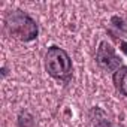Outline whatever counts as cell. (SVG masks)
<instances>
[{
  "mask_svg": "<svg viewBox=\"0 0 127 127\" xmlns=\"http://www.w3.org/2000/svg\"><path fill=\"white\" fill-rule=\"evenodd\" d=\"M120 46H121V51L127 55V42L126 40H120Z\"/></svg>",
  "mask_w": 127,
  "mask_h": 127,
  "instance_id": "7",
  "label": "cell"
},
{
  "mask_svg": "<svg viewBox=\"0 0 127 127\" xmlns=\"http://www.w3.org/2000/svg\"><path fill=\"white\" fill-rule=\"evenodd\" d=\"M94 127H123V126H120V124H117L111 120H99L94 124Z\"/></svg>",
  "mask_w": 127,
  "mask_h": 127,
  "instance_id": "6",
  "label": "cell"
},
{
  "mask_svg": "<svg viewBox=\"0 0 127 127\" xmlns=\"http://www.w3.org/2000/svg\"><path fill=\"white\" fill-rule=\"evenodd\" d=\"M3 24H5L6 33L15 40L32 42L37 39V34H39L37 23L27 12L21 9L9 11L3 18Z\"/></svg>",
  "mask_w": 127,
  "mask_h": 127,
  "instance_id": "1",
  "label": "cell"
},
{
  "mask_svg": "<svg viewBox=\"0 0 127 127\" xmlns=\"http://www.w3.org/2000/svg\"><path fill=\"white\" fill-rule=\"evenodd\" d=\"M45 70L55 81L67 84L73 75L72 58L66 49L51 45L45 52Z\"/></svg>",
  "mask_w": 127,
  "mask_h": 127,
  "instance_id": "2",
  "label": "cell"
},
{
  "mask_svg": "<svg viewBox=\"0 0 127 127\" xmlns=\"http://www.w3.org/2000/svg\"><path fill=\"white\" fill-rule=\"evenodd\" d=\"M112 82L115 90L124 97H127V66H121L112 73Z\"/></svg>",
  "mask_w": 127,
  "mask_h": 127,
  "instance_id": "4",
  "label": "cell"
},
{
  "mask_svg": "<svg viewBox=\"0 0 127 127\" xmlns=\"http://www.w3.org/2000/svg\"><path fill=\"white\" fill-rule=\"evenodd\" d=\"M18 126L20 127H32L33 126V117L29 112H26V120H24V117L20 114L18 115Z\"/></svg>",
  "mask_w": 127,
  "mask_h": 127,
  "instance_id": "5",
  "label": "cell"
},
{
  "mask_svg": "<svg viewBox=\"0 0 127 127\" xmlns=\"http://www.w3.org/2000/svg\"><path fill=\"white\" fill-rule=\"evenodd\" d=\"M96 63L102 70L112 72V73L121 67V58L117 54L115 48L108 40H102L99 43L96 51Z\"/></svg>",
  "mask_w": 127,
  "mask_h": 127,
  "instance_id": "3",
  "label": "cell"
}]
</instances>
